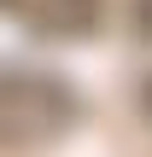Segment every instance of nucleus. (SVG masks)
I'll list each match as a JSON object with an SVG mask.
<instances>
[{"label": "nucleus", "instance_id": "nucleus-1", "mask_svg": "<svg viewBox=\"0 0 152 157\" xmlns=\"http://www.w3.org/2000/svg\"><path fill=\"white\" fill-rule=\"evenodd\" d=\"M70 117H76L70 87H59L41 70H0V140L6 146L53 140Z\"/></svg>", "mask_w": 152, "mask_h": 157}, {"label": "nucleus", "instance_id": "nucleus-2", "mask_svg": "<svg viewBox=\"0 0 152 157\" xmlns=\"http://www.w3.org/2000/svg\"><path fill=\"white\" fill-rule=\"evenodd\" d=\"M0 12L29 23L35 35H88L100 17V0H0Z\"/></svg>", "mask_w": 152, "mask_h": 157}, {"label": "nucleus", "instance_id": "nucleus-3", "mask_svg": "<svg viewBox=\"0 0 152 157\" xmlns=\"http://www.w3.org/2000/svg\"><path fill=\"white\" fill-rule=\"evenodd\" d=\"M135 12H141V29H146V35H152V0H141Z\"/></svg>", "mask_w": 152, "mask_h": 157}]
</instances>
